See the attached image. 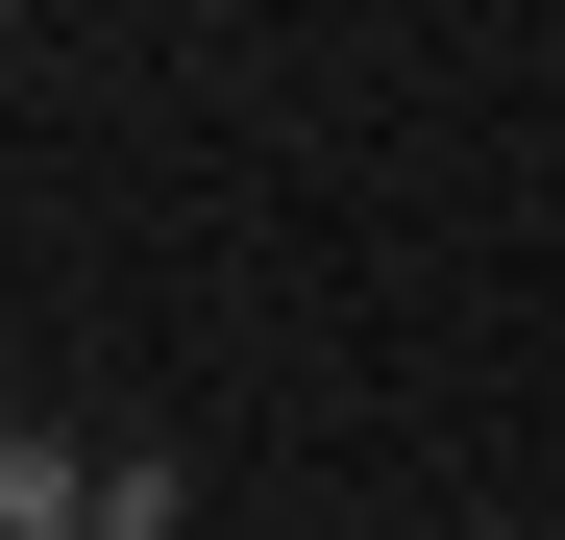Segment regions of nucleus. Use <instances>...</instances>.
Listing matches in <instances>:
<instances>
[{
	"mask_svg": "<svg viewBox=\"0 0 565 540\" xmlns=\"http://www.w3.org/2000/svg\"><path fill=\"white\" fill-rule=\"evenodd\" d=\"M50 516H99V492H74L50 442H0V540H50Z\"/></svg>",
	"mask_w": 565,
	"mask_h": 540,
	"instance_id": "f257e3e1",
	"label": "nucleus"
},
{
	"mask_svg": "<svg viewBox=\"0 0 565 540\" xmlns=\"http://www.w3.org/2000/svg\"><path fill=\"white\" fill-rule=\"evenodd\" d=\"M50 540H99V516H50Z\"/></svg>",
	"mask_w": 565,
	"mask_h": 540,
	"instance_id": "f03ea898",
	"label": "nucleus"
}]
</instances>
